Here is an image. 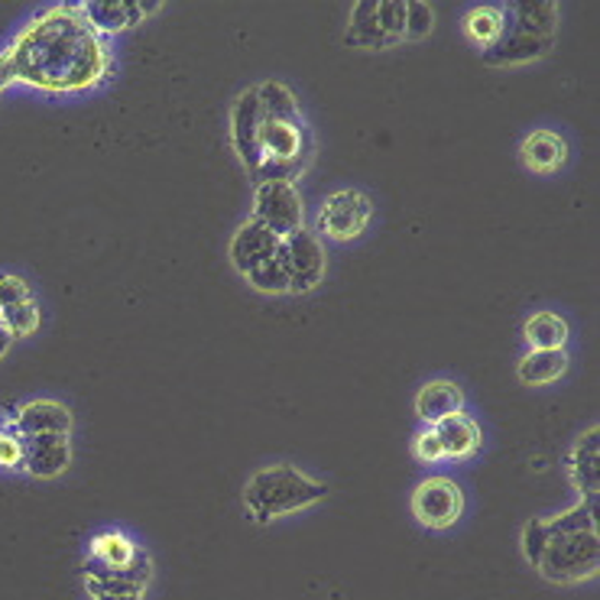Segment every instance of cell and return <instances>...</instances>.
Segmentation results:
<instances>
[{
    "label": "cell",
    "mask_w": 600,
    "mask_h": 600,
    "mask_svg": "<svg viewBox=\"0 0 600 600\" xmlns=\"http://www.w3.org/2000/svg\"><path fill=\"white\" fill-rule=\"evenodd\" d=\"M13 81L33 84L49 94H72L98 88L111 72V53L104 36L84 20L76 3L53 7L33 20L13 49L3 53Z\"/></svg>",
    "instance_id": "6da1fadb"
},
{
    "label": "cell",
    "mask_w": 600,
    "mask_h": 600,
    "mask_svg": "<svg viewBox=\"0 0 600 600\" xmlns=\"http://www.w3.org/2000/svg\"><path fill=\"white\" fill-rule=\"evenodd\" d=\"M328 497V484L308 477L296 464H267L244 484V513L257 525L276 523L283 517L302 513Z\"/></svg>",
    "instance_id": "7a4b0ae2"
},
{
    "label": "cell",
    "mask_w": 600,
    "mask_h": 600,
    "mask_svg": "<svg viewBox=\"0 0 600 600\" xmlns=\"http://www.w3.org/2000/svg\"><path fill=\"white\" fill-rule=\"evenodd\" d=\"M558 7L535 0V3H513L503 10V36L480 53L487 66H523L542 59L555 46Z\"/></svg>",
    "instance_id": "3957f363"
},
{
    "label": "cell",
    "mask_w": 600,
    "mask_h": 600,
    "mask_svg": "<svg viewBox=\"0 0 600 600\" xmlns=\"http://www.w3.org/2000/svg\"><path fill=\"white\" fill-rule=\"evenodd\" d=\"M600 568V535L598 529L552 535L535 571L552 585H581L591 581Z\"/></svg>",
    "instance_id": "277c9868"
},
{
    "label": "cell",
    "mask_w": 600,
    "mask_h": 600,
    "mask_svg": "<svg viewBox=\"0 0 600 600\" xmlns=\"http://www.w3.org/2000/svg\"><path fill=\"white\" fill-rule=\"evenodd\" d=\"M150 578L152 562L147 552L127 568H107L98 562L84 565V591L91 600H144Z\"/></svg>",
    "instance_id": "5b68a950"
},
{
    "label": "cell",
    "mask_w": 600,
    "mask_h": 600,
    "mask_svg": "<svg viewBox=\"0 0 600 600\" xmlns=\"http://www.w3.org/2000/svg\"><path fill=\"white\" fill-rule=\"evenodd\" d=\"M409 507H412V517L426 529L442 532V529L461 523L467 500H464V490H461L457 480H451V477H426L412 490Z\"/></svg>",
    "instance_id": "8992f818"
},
{
    "label": "cell",
    "mask_w": 600,
    "mask_h": 600,
    "mask_svg": "<svg viewBox=\"0 0 600 600\" xmlns=\"http://www.w3.org/2000/svg\"><path fill=\"white\" fill-rule=\"evenodd\" d=\"M283 263L290 273V293H312L325 280V247L315 230L302 225L299 230L283 237Z\"/></svg>",
    "instance_id": "52a82bcc"
},
{
    "label": "cell",
    "mask_w": 600,
    "mask_h": 600,
    "mask_svg": "<svg viewBox=\"0 0 600 600\" xmlns=\"http://www.w3.org/2000/svg\"><path fill=\"white\" fill-rule=\"evenodd\" d=\"M374 205L361 189H338L325 199L318 212V227L331 240H354L371 225Z\"/></svg>",
    "instance_id": "ba28073f"
},
{
    "label": "cell",
    "mask_w": 600,
    "mask_h": 600,
    "mask_svg": "<svg viewBox=\"0 0 600 600\" xmlns=\"http://www.w3.org/2000/svg\"><path fill=\"white\" fill-rule=\"evenodd\" d=\"M253 222L267 225L280 237L299 230L305 222L299 189L293 182H260L253 189Z\"/></svg>",
    "instance_id": "9c48e42d"
},
{
    "label": "cell",
    "mask_w": 600,
    "mask_h": 600,
    "mask_svg": "<svg viewBox=\"0 0 600 600\" xmlns=\"http://www.w3.org/2000/svg\"><path fill=\"white\" fill-rule=\"evenodd\" d=\"M280 247H283V237H280V234H273L270 227L250 218V222H244V225L234 230L230 247H227V257H230L234 270H237L240 276H247V273L257 270L260 263L273 260V257L280 253Z\"/></svg>",
    "instance_id": "30bf717a"
},
{
    "label": "cell",
    "mask_w": 600,
    "mask_h": 600,
    "mask_svg": "<svg viewBox=\"0 0 600 600\" xmlns=\"http://www.w3.org/2000/svg\"><path fill=\"white\" fill-rule=\"evenodd\" d=\"M0 321L13 341L30 338L39 328V305L33 299L30 286L20 276H0Z\"/></svg>",
    "instance_id": "8fae6325"
},
{
    "label": "cell",
    "mask_w": 600,
    "mask_h": 600,
    "mask_svg": "<svg viewBox=\"0 0 600 600\" xmlns=\"http://www.w3.org/2000/svg\"><path fill=\"white\" fill-rule=\"evenodd\" d=\"M260 101H257V88H247L244 94H237L234 107H230V144L234 152L240 156V162L247 166V172H253L260 166Z\"/></svg>",
    "instance_id": "7c38bea8"
},
{
    "label": "cell",
    "mask_w": 600,
    "mask_h": 600,
    "mask_svg": "<svg viewBox=\"0 0 600 600\" xmlns=\"http://www.w3.org/2000/svg\"><path fill=\"white\" fill-rule=\"evenodd\" d=\"M84 13V20L101 33V36H111V33H124L137 23L147 20V13L159 10V3H140V0H88L78 7Z\"/></svg>",
    "instance_id": "4fadbf2b"
},
{
    "label": "cell",
    "mask_w": 600,
    "mask_h": 600,
    "mask_svg": "<svg viewBox=\"0 0 600 600\" xmlns=\"http://www.w3.org/2000/svg\"><path fill=\"white\" fill-rule=\"evenodd\" d=\"M72 464V445L69 435H30L23 439V471L39 477V480H53L59 474H66Z\"/></svg>",
    "instance_id": "5bb4252c"
},
{
    "label": "cell",
    "mask_w": 600,
    "mask_h": 600,
    "mask_svg": "<svg viewBox=\"0 0 600 600\" xmlns=\"http://www.w3.org/2000/svg\"><path fill=\"white\" fill-rule=\"evenodd\" d=\"M16 432L23 439H30V435H69L72 432V412L63 403L33 399L16 412Z\"/></svg>",
    "instance_id": "9a60e30c"
},
{
    "label": "cell",
    "mask_w": 600,
    "mask_h": 600,
    "mask_svg": "<svg viewBox=\"0 0 600 600\" xmlns=\"http://www.w3.org/2000/svg\"><path fill=\"white\" fill-rule=\"evenodd\" d=\"M454 412H464V393H461L457 383H451V380H429L416 393V416L426 422V429L439 426L442 419H449Z\"/></svg>",
    "instance_id": "2e32d148"
},
{
    "label": "cell",
    "mask_w": 600,
    "mask_h": 600,
    "mask_svg": "<svg viewBox=\"0 0 600 600\" xmlns=\"http://www.w3.org/2000/svg\"><path fill=\"white\" fill-rule=\"evenodd\" d=\"M600 429L591 426L578 442H575V451H571V480L578 487V494L588 500V503H598L600 497V471H598V454H600Z\"/></svg>",
    "instance_id": "e0dca14e"
},
{
    "label": "cell",
    "mask_w": 600,
    "mask_h": 600,
    "mask_svg": "<svg viewBox=\"0 0 600 600\" xmlns=\"http://www.w3.org/2000/svg\"><path fill=\"white\" fill-rule=\"evenodd\" d=\"M525 169L535 176H552L568 162V144L555 131H532L520 147Z\"/></svg>",
    "instance_id": "ac0fdd59"
},
{
    "label": "cell",
    "mask_w": 600,
    "mask_h": 600,
    "mask_svg": "<svg viewBox=\"0 0 600 600\" xmlns=\"http://www.w3.org/2000/svg\"><path fill=\"white\" fill-rule=\"evenodd\" d=\"M432 429H435V435H439L442 454H445V457H454V461L471 457L474 451L484 445V435H480L477 422H474L471 416H464V412H454V416L442 419V422L432 426Z\"/></svg>",
    "instance_id": "d6986e66"
},
{
    "label": "cell",
    "mask_w": 600,
    "mask_h": 600,
    "mask_svg": "<svg viewBox=\"0 0 600 600\" xmlns=\"http://www.w3.org/2000/svg\"><path fill=\"white\" fill-rule=\"evenodd\" d=\"M529 351H565L568 344V321L555 312H535L525 321Z\"/></svg>",
    "instance_id": "ffe728a7"
},
{
    "label": "cell",
    "mask_w": 600,
    "mask_h": 600,
    "mask_svg": "<svg viewBox=\"0 0 600 600\" xmlns=\"http://www.w3.org/2000/svg\"><path fill=\"white\" fill-rule=\"evenodd\" d=\"M344 43H348L351 49H383V46H386V36L380 33V23H376V0H361V3H354V10H351V16H348Z\"/></svg>",
    "instance_id": "44dd1931"
},
{
    "label": "cell",
    "mask_w": 600,
    "mask_h": 600,
    "mask_svg": "<svg viewBox=\"0 0 600 600\" xmlns=\"http://www.w3.org/2000/svg\"><path fill=\"white\" fill-rule=\"evenodd\" d=\"M565 374H568V351H529L517 367V376L525 386H545Z\"/></svg>",
    "instance_id": "7402d4cb"
},
{
    "label": "cell",
    "mask_w": 600,
    "mask_h": 600,
    "mask_svg": "<svg viewBox=\"0 0 600 600\" xmlns=\"http://www.w3.org/2000/svg\"><path fill=\"white\" fill-rule=\"evenodd\" d=\"M144 555V548H137L134 539H127L124 532H98L91 539V562L107 565V568H127Z\"/></svg>",
    "instance_id": "603a6c76"
},
{
    "label": "cell",
    "mask_w": 600,
    "mask_h": 600,
    "mask_svg": "<svg viewBox=\"0 0 600 600\" xmlns=\"http://www.w3.org/2000/svg\"><path fill=\"white\" fill-rule=\"evenodd\" d=\"M257 88V101H260V114L273 117V121H302L299 101L296 94L283 84V81H260Z\"/></svg>",
    "instance_id": "cb8c5ba5"
},
{
    "label": "cell",
    "mask_w": 600,
    "mask_h": 600,
    "mask_svg": "<svg viewBox=\"0 0 600 600\" xmlns=\"http://www.w3.org/2000/svg\"><path fill=\"white\" fill-rule=\"evenodd\" d=\"M464 33L471 43L484 49H490L500 36H503V7H474L464 16Z\"/></svg>",
    "instance_id": "d4e9b609"
},
{
    "label": "cell",
    "mask_w": 600,
    "mask_h": 600,
    "mask_svg": "<svg viewBox=\"0 0 600 600\" xmlns=\"http://www.w3.org/2000/svg\"><path fill=\"white\" fill-rule=\"evenodd\" d=\"M244 280H247L257 293H267V296H283V293H290V273H286L283 253H276L273 260L260 263V267L250 270Z\"/></svg>",
    "instance_id": "484cf974"
},
{
    "label": "cell",
    "mask_w": 600,
    "mask_h": 600,
    "mask_svg": "<svg viewBox=\"0 0 600 600\" xmlns=\"http://www.w3.org/2000/svg\"><path fill=\"white\" fill-rule=\"evenodd\" d=\"M376 23L386 36V46L406 39V3L403 0H376Z\"/></svg>",
    "instance_id": "4316f807"
},
{
    "label": "cell",
    "mask_w": 600,
    "mask_h": 600,
    "mask_svg": "<svg viewBox=\"0 0 600 600\" xmlns=\"http://www.w3.org/2000/svg\"><path fill=\"white\" fill-rule=\"evenodd\" d=\"M435 30V10L422 0H406V39H426Z\"/></svg>",
    "instance_id": "83f0119b"
},
{
    "label": "cell",
    "mask_w": 600,
    "mask_h": 600,
    "mask_svg": "<svg viewBox=\"0 0 600 600\" xmlns=\"http://www.w3.org/2000/svg\"><path fill=\"white\" fill-rule=\"evenodd\" d=\"M548 539H552V532H548V523H545V520H529V523L523 525V542H520V545H523V555L525 562H529V568L539 565V558H542Z\"/></svg>",
    "instance_id": "f1b7e54d"
},
{
    "label": "cell",
    "mask_w": 600,
    "mask_h": 600,
    "mask_svg": "<svg viewBox=\"0 0 600 600\" xmlns=\"http://www.w3.org/2000/svg\"><path fill=\"white\" fill-rule=\"evenodd\" d=\"M416 457L419 461H426V464H435V461H445V454H442V445H439V435H435V429H426V432H419L416 435Z\"/></svg>",
    "instance_id": "f546056e"
},
{
    "label": "cell",
    "mask_w": 600,
    "mask_h": 600,
    "mask_svg": "<svg viewBox=\"0 0 600 600\" xmlns=\"http://www.w3.org/2000/svg\"><path fill=\"white\" fill-rule=\"evenodd\" d=\"M0 464L3 467H23V439L0 435Z\"/></svg>",
    "instance_id": "4dcf8cb0"
},
{
    "label": "cell",
    "mask_w": 600,
    "mask_h": 600,
    "mask_svg": "<svg viewBox=\"0 0 600 600\" xmlns=\"http://www.w3.org/2000/svg\"><path fill=\"white\" fill-rule=\"evenodd\" d=\"M13 81V69H10V63H7V56H0V91L7 88Z\"/></svg>",
    "instance_id": "1f68e13d"
},
{
    "label": "cell",
    "mask_w": 600,
    "mask_h": 600,
    "mask_svg": "<svg viewBox=\"0 0 600 600\" xmlns=\"http://www.w3.org/2000/svg\"><path fill=\"white\" fill-rule=\"evenodd\" d=\"M10 341H13V338H10V331H7V328H3V321H0V358H3V354H7V348H10Z\"/></svg>",
    "instance_id": "d6a6232c"
}]
</instances>
